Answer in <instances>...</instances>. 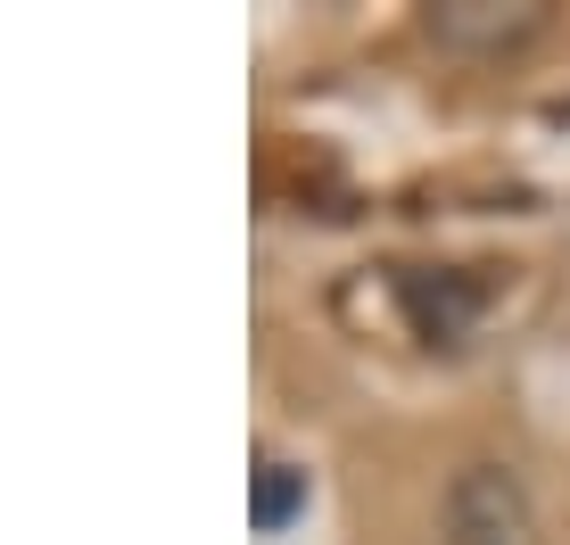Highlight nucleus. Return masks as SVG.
<instances>
[{"mask_svg":"<svg viewBox=\"0 0 570 545\" xmlns=\"http://www.w3.org/2000/svg\"><path fill=\"white\" fill-rule=\"evenodd\" d=\"M446 545H538V513H529L521 472L463 463L446 479Z\"/></svg>","mask_w":570,"mask_h":545,"instance_id":"obj_1","label":"nucleus"},{"mask_svg":"<svg viewBox=\"0 0 570 545\" xmlns=\"http://www.w3.org/2000/svg\"><path fill=\"white\" fill-rule=\"evenodd\" d=\"M546 9L538 0H439L430 9V33H439L446 50H504L521 42V33H538Z\"/></svg>","mask_w":570,"mask_h":545,"instance_id":"obj_2","label":"nucleus"},{"mask_svg":"<svg viewBox=\"0 0 570 545\" xmlns=\"http://www.w3.org/2000/svg\"><path fill=\"white\" fill-rule=\"evenodd\" d=\"M298 513H306V472H298V463H282V455H265L257 463V488H248V521L273 537V529H289Z\"/></svg>","mask_w":570,"mask_h":545,"instance_id":"obj_3","label":"nucleus"}]
</instances>
